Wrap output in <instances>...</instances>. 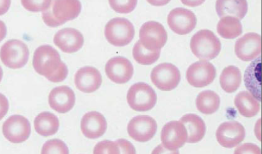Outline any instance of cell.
<instances>
[{
  "instance_id": "1",
  "label": "cell",
  "mask_w": 262,
  "mask_h": 154,
  "mask_svg": "<svg viewBox=\"0 0 262 154\" xmlns=\"http://www.w3.org/2000/svg\"><path fill=\"white\" fill-rule=\"evenodd\" d=\"M33 67L39 75L53 83L63 82L68 75L67 65L62 62L59 53L50 45H41L36 49Z\"/></svg>"
},
{
  "instance_id": "2",
  "label": "cell",
  "mask_w": 262,
  "mask_h": 154,
  "mask_svg": "<svg viewBox=\"0 0 262 154\" xmlns=\"http://www.w3.org/2000/svg\"><path fill=\"white\" fill-rule=\"evenodd\" d=\"M81 10L79 0H52L50 7L42 12V18L47 25L55 28L77 18Z\"/></svg>"
},
{
  "instance_id": "3",
  "label": "cell",
  "mask_w": 262,
  "mask_h": 154,
  "mask_svg": "<svg viewBox=\"0 0 262 154\" xmlns=\"http://www.w3.org/2000/svg\"><path fill=\"white\" fill-rule=\"evenodd\" d=\"M190 48L194 55L200 60L210 61L219 55L222 44L212 31L202 30L192 37Z\"/></svg>"
},
{
  "instance_id": "4",
  "label": "cell",
  "mask_w": 262,
  "mask_h": 154,
  "mask_svg": "<svg viewBox=\"0 0 262 154\" xmlns=\"http://www.w3.org/2000/svg\"><path fill=\"white\" fill-rule=\"evenodd\" d=\"M104 34L112 45L125 46L129 44L135 37V27L126 18H115L106 24Z\"/></svg>"
},
{
  "instance_id": "5",
  "label": "cell",
  "mask_w": 262,
  "mask_h": 154,
  "mask_svg": "<svg viewBox=\"0 0 262 154\" xmlns=\"http://www.w3.org/2000/svg\"><path fill=\"white\" fill-rule=\"evenodd\" d=\"M127 101L133 110L145 112L154 108L157 102V95L147 84L138 83L128 90Z\"/></svg>"
},
{
  "instance_id": "6",
  "label": "cell",
  "mask_w": 262,
  "mask_h": 154,
  "mask_svg": "<svg viewBox=\"0 0 262 154\" xmlns=\"http://www.w3.org/2000/svg\"><path fill=\"white\" fill-rule=\"evenodd\" d=\"M28 46L22 41L9 40L2 46L0 58L5 66L12 69L24 67L29 58Z\"/></svg>"
},
{
  "instance_id": "7",
  "label": "cell",
  "mask_w": 262,
  "mask_h": 154,
  "mask_svg": "<svg viewBox=\"0 0 262 154\" xmlns=\"http://www.w3.org/2000/svg\"><path fill=\"white\" fill-rule=\"evenodd\" d=\"M141 44L147 49L161 50L168 40V34L164 26L155 21L144 23L140 30Z\"/></svg>"
},
{
  "instance_id": "8",
  "label": "cell",
  "mask_w": 262,
  "mask_h": 154,
  "mask_svg": "<svg viewBox=\"0 0 262 154\" xmlns=\"http://www.w3.org/2000/svg\"><path fill=\"white\" fill-rule=\"evenodd\" d=\"M151 79L155 86L159 89L170 91L178 86L181 73L177 67L171 63H163L154 68Z\"/></svg>"
},
{
  "instance_id": "9",
  "label": "cell",
  "mask_w": 262,
  "mask_h": 154,
  "mask_svg": "<svg viewBox=\"0 0 262 154\" xmlns=\"http://www.w3.org/2000/svg\"><path fill=\"white\" fill-rule=\"evenodd\" d=\"M188 140V133L180 121H172L165 124L162 131V145L170 152H178Z\"/></svg>"
},
{
  "instance_id": "10",
  "label": "cell",
  "mask_w": 262,
  "mask_h": 154,
  "mask_svg": "<svg viewBox=\"0 0 262 154\" xmlns=\"http://www.w3.org/2000/svg\"><path fill=\"white\" fill-rule=\"evenodd\" d=\"M157 121L147 115L137 116L127 125L128 134L137 142H145L151 140L157 132Z\"/></svg>"
},
{
  "instance_id": "11",
  "label": "cell",
  "mask_w": 262,
  "mask_h": 154,
  "mask_svg": "<svg viewBox=\"0 0 262 154\" xmlns=\"http://www.w3.org/2000/svg\"><path fill=\"white\" fill-rule=\"evenodd\" d=\"M31 124L28 119L21 115L10 117L3 126L5 138L14 143H23L28 140L31 134Z\"/></svg>"
},
{
  "instance_id": "12",
  "label": "cell",
  "mask_w": 262,
  "mask_h": 154,
  "mask_svg": "<svg viewBox=\"0 0 262 154\" xmlns=\"http://www.w3.org/2000/svg\"><path fill=\"white\" fill-rule=\"evenodd\" d=\"M216 75V68L206 61L192 63L186 72L187 81L191 86L203 88L211 84Z\"/></svg>"
},
{
  "instance_id": "13",
  "label": "cell",
  "mask_w": 262,
  "mask_h": 154,
  "mask_svg": "<svg viewBox=\"0 0 262 154\" xmlns=\"http://www.w3.org/2000/svg\"><path fill=\"white\" fill-rule=\"evenodd\" d=\"M196 22L194 13L183 8H175L171 10L167 18L170 30L180 35L190 33L195 29Z\"/></svg>"
},
{
  "instance_id": "14",
  "label": "cell",
  "mask_w": 262,
  "mask_h": 154,
  "mask_svg": "<svg viewBox=\"0 0 262 154\" xmlns=\"http://www.w3.org/2000/svg\"><path fill=\"white\" fill-rule=\"evenodd\" d=\"M244 126L236 121L225 122L219 126L216 133L217 141L224 147L238 146L245 137Z\"/></svg>"
},
{
  "instance_id": "15",
  "label": "cell",
  "mask_w": 262,
  "mask_h": 154,
  "mask_svg": "<svg viewBox=\"0 0 262 154\" xmlns=\"http://www.w3.org/2000/svg\"><path fill=\"white\" fill-rule=\"evenodd\" d=\"M234 49L241 60L248 62L255 60L261 54V36L254 33L245 34L237 40Z\"/></svg>"
},
{
  "instance_id": "16",
  "label": "cell",
  "mask_w": 262,
  "mask_h": 154,
  "mask_svg": "<svg viewBox=\"0 0 262 154\" xmlns=\"http://www.w3.org/2000/svg\"><path fill=\"white\" fill-rule=\"evenodd\" d=\"M106 75L116 84H125L130 81L134 73V68L129 60L122 57L111 58L105 65Z\"/></svg>"
},
{
  "instance_id": "17",
  "label": "cell",
  "mask_w": 262,
  "mask_h": 154,
  "mask_svg": "<svg viewBox=\"0 0 262 154\" xmlns=\"http://www.w3.org/2000/svg\"><path fill=\"white\" fill-rule=\"evenodd\" d=\"M54 44L63 52L76 53L81 49L84 38L81 32L72 28H67L57 32L53 39Z\"/></svg>"
},
{
  "instance_id": "18",
  "label": "cell",
  "mask_w": 262,
  "mask_h": 154,
  "mask_svg": "<svg viewBox=\"0 0 262 154\" xmlns=\"http://www.w3.org/2000/svg\"><path fill=\"white\" fill-rule=\"evenodd\" d=\"M50 107L60 114L70 111L76 104V95L73 90L67 86L53 89L48 97Z\"/></svg>"
},
{
  "instance_id": "19",
  "label": "cell",
  "mask_w": 262,
  "mask_h": 154,
  "mask_svg": "<svg viewBox=\"0 0 262 154\" xmlns=\"http://www.w3.org/2000/svg\"><path fill=\"white\" fill-rule=\"evenodd\" d=\"M74 81L80 91L91 93L96 91L100 87L102 84V76L96 68L86 66L77 71Z\"/></svg>"
},
{
  "instance_id": "20",
  "label": "cell",
  "mask_w": 262,
  "mask_h": 154,
  "mask_svg": "<svg viewBox=\"0 0 262 154\" xmlns=\"http://www.w3.org/2000/svg\"><path fill=\"white\" fill-rule=\"evenodd\" d=\"M81 128L85 137L96 139L105 134L107 129V122L102 114L97 111H92L83 116Z\"/></svg>"
},
{
  "instance_id": "21",
  "label": "cell",
  "mask_w": 262,
  "mask_h": 154,
  "mask_svg": "<svg viewBox=\"0 0 262 154\" xmlns=\"http://www.w3.org/2000/svg\"><path fill=\"white\" fill-rule=\"evenodd\" d=\"M246 88L260 102L261 100V57L253 61L246 70L244 76Z\"/></svg>"
},
{
  "instance_id": "22",
  "label": "cell",
  "mask_w": 262,
  "mask_h": 154,
  "mask_svg": "<svg viewBox=\"0 0 262 154\" xmlns=\"http://www.w3.org/2000/svg\"><path fill=\"white\" fill-rule=\"evenodd\" d=\"M215 8L220 18L231 16L242 20L248 12V5L247 0H217Z\"/></svg>"
},
{
  "instance_id": "23",
  "label": "cell",
  "mask_w": 262,
  "mask_h": 154,
  "mask_svg": "<svg viewBox=\"0 0 262 154\" xmlns=\"http://www.w3.org/2000/svg\"><path fill=\"white\" fill-rule=\"evenodd\" d=\"M188 133L187 142L194 143L201 141L206 134V124L199 116L189 114L180 119Z\"/></svg>"
},
{
  "instance_id": "24",
  "label": "cell",
  "mask_w": 262,
  "mask_h": 154,
  "mask_svg": "<svg viewBox=\"0 0 262 154\" xmlns=\"http://www.w3.org/2000/svg\"><path fill=\"white\" fill-rule=\"evenodd\" d=\"M60 123L57 117L50 112H42L37 115L34 120V128L37 134L51 136L56 134L59 129Z\"/></svg>"
},
{
  "instance_id": "25",
  "label": "cell",
  "mask_w": 262,
  "mask_h": 154,
  "mask_svg": "<svg viewBox=\"0 0 262 154\" xmlns=\"http://www.w3.org/2000/svg\"><path fill=\"white\" fill-rule=\"evenodd\" d=\"M234 104L241 115L252 118L260 111V103L252 94L247 91L239 92L234 99Z\"/></svg>"
},
{
  "instance_id": "26",
  "label": "cell",
  "mask_w": 262,
  "mask_h": 154,
  "mask_svg": "<svg viewBox=\"0 0 262 154\" xmlns=\"http://www.w3.org/2000/svg\"><path fill=\"white\" fill-rule=\"evenodd\" d=\"M217 31L223 38L233 39L243 34V25L238 18L227 16L219 21Z\"/></svg>"
},
{
  "instance_id": "27",
  "label": "cell",
  "mask_w": 262,
  "mask_h": 154,
  "mask_svg": "<svg viewBox=\"0 0 262 154\" xmlns=\"http://www.w3.org/2000/svg\"><path fill=\"white\" fill-rule=\"evenodd\" d=\"M242 81V72L238 67L234 66H229L224 68L220 76L221 87L228 93L236 92Z\"/></svg>"
},
{
  "instance_id": "28",
  "label": "cell",
  "mask_w": 262,
  "mask_h": 154,
  "mask_svg": "<svg viewBox=\"0 0 262 154\" xmlns=\"http://www.w3.org/2000/svg\"><path fill=\"white\" fill-rule=\"evenodd\" d=\"M220 104L221 99L219 95L211 90L202 92L196 99L198 110L206 115H211L216 112Z\"/></svg>"
},
{
  "instance_id": "29",
  "label": "cell",
  "mask_w": 262,
  "mask_h": 154,
  "mask_svg": "<svg viewBox=\"0 0 262 154\" xmlns=\"http://www.w3.org/2000/svg\"><path fill=\"white\" fill-rule=\"evenodd\" d=\"M161 50L152 51L147 49L138 40L133 47L134 59L142 65H151L156 62L160 56Z\"/></svg>"
},
{
  "instance_id": "30",
  "label": "cell",
  "mask_w": 262,
  "mask_h": 154,
  "mask_svg": "<svg viewBox=\"0 0 262 154\" xmlns=\"http://www.w3.org/2000/svg\"><path fill=\"white\" fill-rule=\"evenodd\" d=\"M112 9L120 14H129L137 7L138 0H108Z\"/></svg>"
},
{
  "instance_id": "31",
  "label": "cell",
  "mask_w": 262,
  "mask_h": 154,
  "mask_svg": "<svg viewBox=\"0 0 262 154\" xmlns=\"http://www.w3.org/2000/svg\"><path fill=\"white\" fill-rule=\"evenodd\" d=\"M69 148L65 143L60 140H51L42 146L41 153H69Z\"/></svg>"
},
{
  "instance_id": "32",
  "label": "cell",
  "mask_w": 262,
  "mask_h": 154,
  "mask_svg": "<svg viewBox=\"0 0 262 154\" xmlns=\"http://www.w3.org/2000/svg\"><path fill=\"white\" fill-rule=\"evenodd\" d=\"M52 0H21L25 9L31 12H44L50 7Z\"/></svg>"
},
{
  "instance_id": "33",
  "label": "cell",
  "mask_w": 262,
  "mask_h": 154,
  "mask_svg": "<svg viewBox=\"0 0 262 154\" xmlns=\"http://www.w3.org/2000/svg\"><path fill=\"white\" fill-rule=\"evenodd\" d=\"M120 150L116 142L104 141L100 142L94 148V153H120Z\"/></svg>"
},
{
  "instance_id": "34",
  "label": "cell",
  "mask_w": 262,
  "mask_h": 154,
  "mask_svg": "<svg viewBox=\"0 0 262 154\" xmlns=\"http://www.w3.org/2000/svg\"><path fill=\"white\" fill-rule=\"evenodd\" d=\"M261 153L260 148L253 143H244L234 151V153Z\"/></svg>"
},
{
  "instance_id": "35",
  "label": "cell",
  "mask_w": 262,
  "mask_h": 154,
  "mask_svg": "<svg viewBox=\"0 0 262 154\" xmlns=\"http://www.w3.org/2000/svg\"><path fill=\"white\" fill-rule=\"evenodd\" d=\"M116 143L118 145L120 153H136V151L135 146L131 142L124 139L117 140Z\"/></svg>"
},
{
  "instance_id": "36",
  "label": "cell",
  "mask_w": 262,
  "mask_h": 154,
  "mask_svg": "<svg viewBox=\"0 0 262 154\" xmlns=\"http://www.w3.org/2000/svg\"><path fill=\"white\" fill-rule=\"evenodd\" d=\"M9 102L7 98L0 93V120H2L8 113Z\"/></svg>"
},
{
  "instance_id": "37",
  "label": "cell",
  "mask_w": 262,
  "mask_h": 154,
  "mask_svg": "<svg viewBox=\"0 0 262 154\" xmlns=\"http://www.w3.org/2000/svg\"><path fill=\"white\" fill-rule=\"evenodd\" d=\"M11 5V0H0V16L8 12Z\"/></svg>"
},
{
  "instance_id": "38",
  "label": "cell",
  "mask_w": 262,
  "mask_h": 154,
  "mask_svg": "<svg viewBox=\"0 0 262 154\" xmlns=\"http://www.w3.org/2000/svg\"><path fill=\"white\" fill-rule=\"evenodd\" d=\"M206 0H181L182 3L189 7H199L205 2Z\"/></svg>"
},
{
  "instance_id": "39",
  "label": "cell",
  "mask_w": 262,
  "mask_h": 154,
  "mask_svg": "<svg viewBox=\"0 0 262 154\" xmlns=\"http://www.w3.org/2000/svg\"><path fill=\"white\" fill-rule=\"evenodd\" d=\"M171 0H147V2L153 6L162 7L167 5Z\"/></svg>"
},
{
  "instance_id": "40",
  "label": "cell",
  "mask_w": 262,
  "mask_h": 154,
  "mask_svg": "<svg viewBox=\"0 0 262 154\" xmlns=\"http://www.w3.org/2000/svg\"><path fill=\"white\" fill-rule=\"evenodd\" d=\"M7 34V29L6 25L0 20V42L2 41L6 37Z\"/></svg>"
},
{
  "instance_id": "41",
  "label": "cell",
  "mask_w": 262,
  "mask_h": 154,
  "mask_svg": "<svg viewBox=\"0 0 262 154\" xmlns=\"http://www.w3.org/2000/svg\"><path fill=\"white\" fill-rule=\"evenodd\" d=\"M3 76V69L1 66H0V82H2V79Z\"/></svg>"
}]
</instances>
